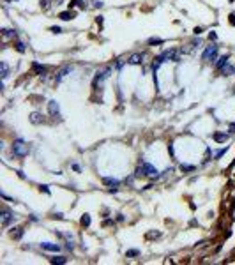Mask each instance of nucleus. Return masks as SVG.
<instances>
[{"label":"nucleus","mask_w":235,"mask_h":265,"mask_svg":"<svg viewBox=\"0 0 235 265\" xmlns=\"http://www.w3.org/2000/svg\"><path fill=\"white\" fill-rule=\"evenodd\" d=\"M12 152H14V156H19V157H23L28 154V145L23 142V140H16L14 145H12Z\"/></svg>","instance_id":"1"},{"label":"nucleus","mask_w":235,"mask_h":265,"mask_svg":"<svg viewBox=\"0 0 235 265\" xmlns=\"http://www.w3.org/2000/svg\"><path fill=\"white\" fill-rule=\"evenodd\" d=\"M216 57H218V46H207L205 50H203V53H202V60H205V62H212V60H216Z\"/></svg>","instance_id":"2"},{"label":"nucleus","mask_w":235,"mask_h":265,"mask_svg":"<svg viewBox=\"0 0 235 265\" xmlns=\"http://www.w3.org/2000/svg\"><path fill=\"white\" fill-rule=\"evenodd\" d=\"M157 170L152 166V164H148V163H143L138 170H136V175H147V177H156Z\"/></svg>","instance_id":"3"},{"label":"nucleus","mask_w":235,"mask_h":265,"mask_svg":"<svg viewBox=\"0 0 235 265\" xmlns=\"http://www.w3.org/2000/svg\"><path fill=\"white\" fill-rule=\"evenodd\" d=\"M110 73H112V69H110V67H104V69L97 71V73H96V78H94V87H97L99 83H103L106 78L110 76Z\"/></svg>","instance_id":"4"},{"label":"nucleus","mask_w":235,"mask_h":265,"mask_svg":"<svg viewBox=\"0 0 235 265\" xmlns=\"http://www.w3.org/2000/svg\"><path fill=\"white\" fill-rule=\"evenodd\" d=\"M163 57H164V60L168 58V60L179 62V60H180V51H179V50H166V51L163 53Z\"/></svg>","instance_id":"5"},{"label":"nucleus","mask_w":235,"mask_h":265,"mask_svg":"<svg viewBox=\"0 0 235 265\" xmlns=\"http://www.w3.org/2000/svg\"><path fill=\"white\" fill-rule=\"evenodd\" d=\"M0 216H2V225H4V226H7L11 221H12V214H11L7 209H4L2 212H0Z\"/></svg>","instance_id":"6"},{"label":"nucleus","mask_w":235,"mask_h":265,"mask_svg":"<svg viewBox=\"0 0 235 265\" xmlns=\"http://www.w3.org/2000/svg\"><path fill=\"white\" fill-rule=\"evenodd\" d=\"M41 248L46 249V251H53V253H58V251H60V246H58V244H51V242H42Z\"/></svg>","instance_id":"7"},{"label":"nucleus","mask_w":235,"mask_h":265,"mask_svg":"<svg viewBox=\"0 0 235 265\" xmlns=\"http://www.w3.org/2000/svg\"><path fill=\"white\" fill-rule=\"evenodd\" d=\"M48 108H50V113H51L53 117H58V115H60V110H58L57 101H50V103H48Z\"/></svg>","instance_id":"8"},{"label":"nucleus","mask_w":235,"mask_h":265,"mask_svg":"<svg viewBox=\"0 0 235 265\" xmlns=\"http://www.w3.org/2000/svg\"><path fill=\"white\" fill-rule=\"evenodd\" d=\"M32 69H34L35 74H44L46 73V67H44V65H41V64H37V62L32 64Z\"/></svg>","instance_id":"9"},{"label":"nucleus","mask_w":235,"mask_h":265,"mask_svg":"<svg viewBox=\"0 0 235 265\" xmlns=\"http://www.w3.org/2000/svg\"><path fill=\"white\" fill-rule=\"evenodd\" d=\"M71 73V67H69V65H66V67H62L60 71H58V74H57V81H60L64 76H67Z\"/></svg>","instance_id":"10"},{"label":"nucleus","mask_w":235,"mask_h":265,"mask_svg":"<svg viewBox=\"0 0 235 265\" xmlns=\"http://www.w3.org/2000/svg\"><path fill=\"white\" fill-rule=\"evenodd\" d=\"M127 62H129V64H141V62H143V55L134 53V55L129 57V60H127Z\"/></svg>","instance_id":"11"},{"label":"nucleus","mask_w":235,"mask_h":265,"mask_svg":"<svg viewBox=\"0 0 235 265\" xmlns=\"http://www.w3.org/2000/svg\"><path fill=\"white\" fill-rule=\"evenodd\" d=\"M58 18H60V19H64V21H69V19H73V18H74V12H71V11H64V12H60V14H58Z\"/></svg>","instance_id":"12"},{"label":"nucleus","mask_w":235,"mask_h":265,"mask_svg":"<svg viewBox=\"0 0 235 265\" xmlns=\"http://www.w3.org/2000/svg\"><path fill=\"white\" fill-rule=\"evenodd\" d=\"M30 122H32V124H41V122H42V115L37 113V112L32 113V115H30Z\"/></svg>","instance_id":"13"},{"label":"nucleus","mask_w":235,"mask_h":265,"mask_svg":"<svg viewBox=\"0 0 235 265\" xmlns=\"http://www.w3.org/2000/svg\"><path fill=\"white\" fill-rule=\"evenodd\" d=\"M226 65H228V57H221L219 62L216 64V67H218V69H225Z\"/></svg>","instance_id":"14"},{"label":"nucleus","mask_w":235,"mask_h":265,"mask_svg":"<svg viewBox=\"0 0 235 265\" xmlns=\"http://www.w3.org/2000/svg\"><path fill=\"white\" fill-rule=\"evenodd\" d=\"M103 182H104L106 186H119V180H117V179H112V177H104Z\"/></svg>","instance_id":"15"},{"label":"nucleus","mask_w":235,"mask_h":265,"mask_svg":"<svg viewBox=\"0 0 235 265\" xmlns=\"http://www.w3.org/2000/svg\"><path fill=\"white\" fill-rule=\"evenodd\" d=\"M80 223H81V226H85V228H87V226H90V216H89V214H83Z\"/></svg>","instance_id":"16"},{"label":"nucleus","mask_w":235,"mask_h":265,"mask_svg":"<svg viewBox=\"0 0 235 265\" xmlns=\"http://www.w3.org/2000/svg\"><path fill=\"white\" fill-rule=\"evenodd\" d=\"M0 69H2V80H6V78L9 76V67H7V64L2 62V64H0Z\"/></svg>","instance_id":"17"},{"label":"nucleus","mask_w":235,"mask_h":265,"mask_svg":"<svg viewBox=\"0 0 235 265\" xmlns=\"http://www.w3.org/2000/svg\"><path fill=\"white\" fill-rule=\"evenodd\" d=\"M2 34H4V37H6V39H11V37L14 39V37H16V32H14V30H9V28H4V30H2Z\"/></svg>","instance_id":"18"},{"label":"nucleus","mask_w":235,"mask_h":265,"mask_svg":"<svg viewBox=\"0 0 235 265\" xmlns=\"http://www.w3.org/2000/svg\"><path fill=\"white\" fill-rule=\"evenodd\" d=\"M50 262H51V263H66L67 258H64V256H53Z\"/></svg>","instance_id":"19"},{"label":"nucleus","mask_w":235,"mask_h":265,"mask_svg":"<svg viewBox=\"0 0 235 265\" xmlns=\"http://www.w3.org/2000/svg\"><path fill=\"white\" fill-rule=\"evenodd\" d=\"M214 140L221 143V142H225V140H226V135H225V132H216V135H214Z\"/></svg>","instance_id":"20"},{"label":"nucleus","mask_w":235,"mask_h":265,"mask_svg":"<svg viewBox=\"0 0 235 265\" xmlns=\"http://www.w3.org/2000/svg\"><path fill=\"white\" fill-rule=\"evenodd\" d=\"M74 6H80V7H85V2H83V0H73V2L69 4V9H71V7H74Z\"/></svg>","instance_id":"21"},{"label":"nucleus","mask_w":235,"mask_h":265,"mask_svg":"<svg viewBox=\"0 0 235 265\" xmlns=\"http://www.w3.org/2000/svg\"><path fill=\"white\" fill-rule=\"evenodd\" d=\"M223 71H225V74H235V67H233V65H226Z\"/></svg>","instance_id":"22"},{"label":"nucleus","mask_w":235,"mask_h":265,"mask_svg":"<svg viewBox=\"0 0 235 265\" xmlns=\"http://www.w3.org/2000/svg\"><path fill=\"white\" fill-rule=\"evenodd\" d=\"M164 41L163 39H157V37H150L148 39V44H163Z\"/></svg>","instance_id":"23"},{"label":"nucleus","mask_w":235,"mask_h":265,"mask_svg":"<svg viewBox=\"0 0 235 265\" xmlns=\"http://www.w3.org/2000/svg\"><path fill=\"white\" fill-rule=\"evenodd\" d=\"M21 235H23V230H21V228H18V232H12V233H11L12 239H21Z\"/></svg>","instance_id":"24"},{"label":"nucleus","mask_w":235,"mask_h":265,"mask_svg":"<svg viewBox=\"0 0 235 265\" xmlns=\"http://www.w3.org/2000/svg\"><path fill=\"white\" fill-rule=\"evenodd\" d=\"M138 255H140V251H138V249H129V251L125 253V256H129V258H133V256H138Z\"/></svg>","instance_id":"25"},{"label":"nucleus","mask_w":235,"mask_h":265,"mask_svg":"<svg viewBox=\"0 0 235 265\" xmlns=\"http://www.w3.org/2000/svg\"><path fill=\"white\" fill-rule=\"evenodd\" d=\"M16 50H18L19 53H23V51H25V44L21 42V41H18V42H16Z\"/></svg>","instance_id":"26"},{"label":"nucleus","mask_w":235,"mask_h":265,"mask_svg":"<svg viewBox=\"0 0 235 265\" xmlns=\"http://www.w3.org/2000/svg\"><path fill=\"white\" fill-rule=\"evenodd\" d=\"M180 170H182V171H193V170H195V166H191V164H182V166H180Z\"/></svg>","instance_id":"27"},{"label":"nucleus","mask_w":235,"mask_h":265,"mask_svg":"<svg viewBox=\"0 0 235 265\" xmlns=\"http://www.w3.org/2000/svg\"><path fill=\"white\" fill-rule=\"evenodd\" d=\"M225 152H226V148H221V150H218V152H216V159H219V157L223 156Z\"/></svg>","instance_id":"28"},{"label":"nucleus","mask_w":235,"mask_h":265,"mask_svg":"<svg viewBox=\"0 0 235 265\" xmlns=\"http://www.w3.org/2000/svg\"><path fill=\"white\" fill-rule=\"evenodd\" d=\"M48 6H50L48 0H41V7H42V9H48Z\"/></svg>","instance_id":"29"},{"label":"nucleus","mask_w":235,"mask_h":265,"mask_svg":"<svg viewBox=\"0 0 235 265\" xmlns=\"http://www.w3.org/2000/svg\"><path fill=\"white\" fill-rule=\"evenodd\" d=\"M51 32H53V34H60L62 28H60V27H51Z\"/></svg>","instance_id":"30"},{"label":"nucleus","mask_w":235,"mask_h":265,"mask_svg":"<svg viewBox=\"0 0 235 265\" xmlns=\"http://www.w3.org/2000/svg\"><path fill=\"white\" fill-rule=\"evenodd\" d=\"M230 23H232V25L235 27V14H233V12L230 14Z\"/></svg>","instance_id":"31"},{"label":"nucleus","mask_w":235,"mask_h":265,"mask_svg":"<svg viewBox=\"0 0 235 265\" xmlns=\"http://www.w3.org/2000/svg\"><path fill=\"white\" fill-rule=\"evenodd\" d=\"M209 39H210V41H214V39H218V35H216L214 32H210V34H209Z\"/></svg>","instance_id":"32"},{"label":"nucleus","mask_w":235,"mask_h":265,"mask_svg":"<svg viewBox=\"0 0 235 265\" xmlns=\"http://www.w3.org/2000/svg\"><path fill=\"white\" fill-rule=\"evenodd\" d=\"M122 65H124V60H119V62H117V69H120Z\"/></svg>","instance_id":"33"},{"label":"nucleus","mask_w":235,"mask_h":265,"mask_svg":"<svg viewBox=\"0 0 235 265\" xmlns=\"http://www.w3.org/2000/svg\"><path fill=\"white\" fill-rule=\"evenodd\" d=\"M195 34H196V35L202 34V27H196V28H195Z\"/></svg>","instance_id":"34"},{"label":"nucleus","mask_w":235,"mask_h":265,"mask_svg":"<svg viewBox=\"0 0 235 265\" xmlns=\"http://www.w3.org/2000/svg\"><path fill=\"white\" fill-rule=\"evenodd\" d=\"M41 189L44 191V193H50V189H48V186H41Z\"/></svg>","instance_id":"35"},{"label":"nucleus","mask_w":235,"mask_h":265,"mask_svg":"<svg viewBox=\"0 0 235 265\" xmlns=\"http://www.w3.org/2000/svg\"><path fill=\"white\" fill-rule=\"evenodd\" d=\"M230 132H235V124H232V126H230Z\"/></svg>","instance_id":"36"}]
</instances>
